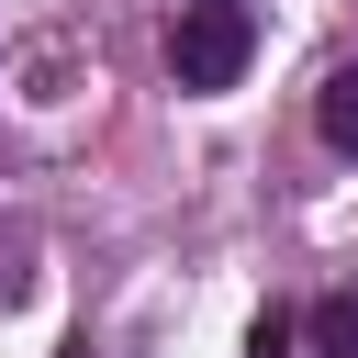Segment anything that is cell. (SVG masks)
Wrapping results in <instances>:
<instances>
[{
  "label": "cell",
  "mask_w": 358,
  "mask_h": 358,
  "mask_svg": "<svg viewBox=\"0 0 358 358\" xmlns=\"http://www.w3.org/2000/svg\"><path fill=\"white\" fill-rule=\"evenodd\" d=\"M280 347H291V324H280V313H257V347H246V358H280Z\"/></svg>",
  "instance_id": "obj_5"
},
{
  "label": "cell",
  "mask_w": 358,
  "mask_h": 358,
  "mask_svg": "<svg viewBox=\"0 0 358 358\" xmlns=\"http://www.w3.org/2000/svg\"><path fill=\"white\" fill-rule=\"evenodd\" d=\"M22 257H34V246H22V235H11V224H0V302H22V280H34V268H22Z\"/></svg>",
  "instance_id": "obj_4"
},
{
  "label": "cell",
  "mask_w": 358,
  "mask_h": 358,
  "mask_svg": "<svg viewBox=\"0 0 358 358\" xmlns=\"http://www.w3.org/2000/svg\"><path fill=\"white\" fill-rule=\"evenodd\" d=\"M313 123H324V145H336V157H358V67H336V78H324Z\"/></svg>",
  "instance_id": "obj_3"
},
{
  "label": "cell",
  "mask_w": 358,
  "mask_h": 358,
  "mask_svg": "<svg viewBox=\"0 0 358 358\" xmlns=\"http://www.w3.org/2000/svg\"><path fill=\"white\" fill-rule=\"evenodd\" d=\"M246 56H257V11L246 0H179L168 11V78L179 90H235Z\"/></svg>",
  "instance_id": "obj_1"
},
{
  "label": "cell",
  "mask_w": 358,
  "mask_h": 358,
  "mask_svg": "<svg viewBox=\"0 0 358 358\" xmlns=\"http://www.w3.org/2000/svg\"><path fill=\"white\" fill-rule=\"evenodd\" d=\"M302 336H313V358H358V291H324L302 313Z\"/></svg>",
  "instance_id": "obj_2"
}]
</instances>
